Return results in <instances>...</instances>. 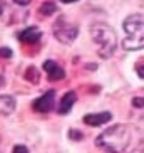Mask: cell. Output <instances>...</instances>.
<instances>
[{"label": "cell", "instance_id": "30bf717a", "mask_svg": "<svg viewBox=\"0 0 144 153\" xmlns=\"http://www.w3.org/2000/svg\"><path fill=\"white\" fill-rule=\"evenodd\" d=\"M15 98L9 94H2L0 96V116H9L12 114L15 109Z\"/></svg>", "mask_w": 144, "mask_h": 153}, {"label": "cell", "instance_id": "277c9868", "mask_svg": "<svg viewBox=\"0 0 144 153\" xmlns=\"http://www.w3.org/2000/svg\"><path fill=\"white\" fill-rule=\"evenodd\" d=\"M52 30H54L55 39L60 44H65V45L72 44L77 39V36H79V27H77L76 24L69 22L65 15H59V19L54 22Z\"/></svg>", "mask_w": 144, "mask_h": 153}, {"label": "cell", "instance_id": "4fadbf2b", "mask_svg": "<svg viewBox=\"0 0 144 153\" xmlns=\"http://www.w3.org/2000/svg\"><path fill=\"white\" fill-rule=\"evenodd\" d=\"M0 57L10 59V57H12V51H10L9 47H0Z\"/></svg>", "mask_w": 144, "mask_h": 153}, {"label": "cell", "instance_id": "3957f363", "mask_svg": "<svg viewBox=\"0 0 144 153\" xmlns=\"http://www.w3.org/2000/svg\"><path fill=\"white\" fill-rule=\"evenodd\" d=\"M90 37L97 45V52L102 59H109L116 52L117 36L111 25L104 22H96L90 25Z\"/></svg>", "mask_w": 144, "mask_h": 153}, {"label": "cell", "instance_id": "d6986e66", "mask_svg": "<svg viewBox=\"0 0 144 153\" xmlns=\"http://www.w3.org/2000/svg\"><path fill=\"white\" fill-rule=\"evenodd\" d=\"M62 4H74V2H77V0H60Z\"/></svg>", "mask_w": 144, "mask_h": 153}, {"label": "cell", "instance_id": "ba28073f", "mask_svg": "<svg viewBox=\"0 0 144 153\" xmlns=\"http://www.w3.org/2000/svg\"><path fill=\"white\" fill-rule=\"evenodd\" d=\"M17 37H18V41L24 42V44H35V42L40 41L42 32L39 27H27V29L18 32Z\"/></svg>", "mask_w": 144, "mask_h": 153}, {"label": "cell", "instance_id": "8fae6325", "mask_svg": "<svg viewBox=\"0 0 144 153\" xmlns=\"http://www.w3.org/2000/svg\"><path fill=\"white\" fill-rule=\"evenodd\" d=\"M55 10H57V5H55L52 0H45L44 4L39 7V14H40L42 17H49V15L55 14Z\"/></svg>", "mask_w": 144, "mask_h": 153}, {"label": "cell", "instance_id": "7c38bea8", "mask_svg": "<svg viewBox=\"0 0 144 153\" xmlns=\"http://www.w3.org/2000/svg\"><path fill=\"white\" fill-rule=\"evenodd\" d=\"M25 79L30 82H34V84H37L39 82V74H37V69L35 68H29L27 72H25Z\"/></svg>", "mask_w": 144, "mask_h": 153}, {"label": "cell", "instance_id": "52a82bcc", "mask_svg": "<svg viewBox=\"0 0 144 153\" xmlns=\"http://www.w3.org/2000/svg\"><path fill=\"white\" fill-rule=\"evenodd\" d=\"M42 68H44L45 74L49 76L50 81H60V79H64V77H65L64 69L60 68L57 62H54V61H45V62L42 64Z\"/></svg>", "mask_w": 144, "mask_h": 153}, {"label": "cell", "instance_id": "9a60e30c", "mask_svg": "<svg viewBox=\"0 0 144 153\" xmlns=\"http://www.w3.org/2000/svg\"><path fill=\"white\" fill-rule=\"evenodd\" d=\"M132 106L134 108H144V98H134L132 99Z\"/></svg>", "mask_w": 144, "mask_h": 153}, {"label": "cell", "instance_id": "7a4b0ae2", "mask_svg": "<svg viewBox=\"0 0 144 153\" xmlns=\"http://www.w3.org/2000/svg\"><path fill=\"white\" fill-rule=\"evenodd\" d=\"M124 29V41L122 47L124 51H141L144 49V15L141 14H132L124 19L122 22Z\"/></svg>", "mask_w": 144, "mask_h": 153}, {"label": "cell", "instance_id": "ffe728a7", "mask_svg": "<svg viewBox=\"0 0 144 153\" xmlns=\"http://www.w3.org/2000/svg\"><path fill=\"white\" fill-rule=\"evenodd\" d=\"M4 84V76H2V74H0V86Z\"/></svg>", "mask_w": 144, "mask_h": 153}, {"label": "cell", "instance_id": "9c48e42d", "mask_svg": "<svg viewBox=\"0 0 144 153\" xmlns=\"http://www.w3.org/2000/svg\"><path fill=\"white\" fill-rule=\"evenodd\" d=\"M76 101H77V94L74 93V91H67V93L60 98V101H59L57 113L59 114H67V113L72 109V106L76 104Z\"/></svg>", "mask_w": 144, "mask_h": 153}, {"label": "cell", "instance_id": "ac0fdd59", "mask_svg": "<svg viewBox=\"0 0 144 153\" xmlns=\"http://www.w3.org/2000/svg\"><path fill=\"white\" fill-rule=\"evenodd\" d=\"M17 5H20V7H25V5H29L32 2V0H14Z\"/></svg>", "mask_w": 144, "mask_h": 153}, {"label": "cell", "instance_id": "44dd1931", "mask_svg": "<svg viewBox=\"0 0 144 153\" xmlns=\"http://www.w3.org/2000/svg\"><path fill=\"white\" fill-rule=\"evenodd\" d=\"M0 14H2V5H0Z\"/></svg>", "mask_w": 144, "mask_h": 153}, {"label": "cell", "instance_id": "5bb4252c", "mask_svg": "<svg viewBox=\"0 0 144 153\" xmlns=\"http://www.w3.org/2000/svg\"><path fill=\"white\" fill-rule=\"evenodd\" d=\"M12 153H29V148L25 146V145H15L14 150H12Z\"/></svg>", "mask_w": 144, "mask_h": 153}, {"label": "cell", "instance_id": "2e32d148", "mask_svg": "<svg viewBox=\"0 0 144 153\" xmlns=\"http://www.w3.org/2000/svg\"><path fill=\"white\" fill-rule=\"evenodd\" d=\"M69 136H71L72 140H81L82 138V135L79 133L77 130H71V133H69Z\"/></svg>", "mask_w": 144, "mask_h": 153}, {"label": "cell", "instance_id": "e0dca14e", "mask_svg": "<svg viewBox=\"0 0 144 153\" xmlns=\"http://www.w3.org/2000/svg\"><path fill=\"white\" fill-rule=\"evenodd\" d=\"M136 72H137V76H139V77H143V79H144V64L136 66Z\"/></svg>", "mask_w": 144, "mask_h": 153}, {"label": "cell", "instance_id": "8992f818", "mask_svg": "<svg viewBox=\"0 0 144 153\" xmlns=\"http://www.w3.org/2000/svg\"><path fill=\"white\" fill-rule=\"evenodd\" d=\"M112 120V114L109 111H104V113H90V114H86L82 121L86 123L87 126H102L106 123H109Z\"/></svg>", "mask_w": 144, "mask_h": 153}, {"label": "cell", "instance_id": "6da1fadb", "mask_svg": "<svg viewBox=\"0 0 144 153\" xmlns=\"http://www.w3.org/2000/svg\"><path fill=\"white\" fill-rule=\"evenodd\" d=\"M132 141V126L131 125H114L104 130L97 138L96 145L107 153H124Z\"/></svg>", "mask_w": 144, "mask_h": 153}, {"label": "cell", "instance_id": "5b68a950", "mask_svg": "<svg viewBox=\"0 0 144 153\" xmlns=\"http://www.w3.org/2000/svg\"><path fill=\"white\" fill-rule=\"evenodd\" d=\"M54 104H55V91L50 89L47 93H44L40 98H37L32 103V106L37 113H49L54 109Z\"/></svg>", "mask_w": 144, "mask_h": 153}]
</instances>
